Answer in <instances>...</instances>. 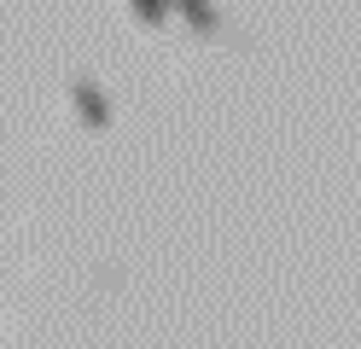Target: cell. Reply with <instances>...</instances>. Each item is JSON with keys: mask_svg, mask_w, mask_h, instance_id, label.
Segmentation results:
<instances>
[{"mask_svg": "<svg viewBox=\"0 0 361 349\" xmlns=\"http://www.w3.org/2000/svg\"><path fill=\"white\" fill-rule=\"evenodd\" d=\"M71 105H76V116L87 128H111V99L99 93L94 76H71Z\"/></svg>", "mask_w": 361, "mask_h": 349, "instance_id": "cell-1", "label": "cell"}, {"mask_svg": "<svg viewBox=\"0 0 361 349\" xmlns=\"http://www.w3.org/2000/svg\"><path fill=\"white\" fill-rule=\"evenodd\" d=\"M175 12H180V18H187V23H192V30H198V35H216V30H221V12L210 6V0H180V6H175Z\"/></svg>", "mask_w": 361, "mask_h": 349, "instance_id": "cell-2", "label": "cell"}, {"mask_svg": "<svg viewBox=\"0 0 361 349\" xmlns=\"http://www.w3.org/2000/svg\"><path fill=\"white\" fill-rule=\"evenodd\" d=\"M128 12H134V23H146V30H157V23L169 18L164 0H128Z\"/></svg>", "mask_w": 361, "mask_h": 349, "instance_id": "cell-3", "label": "cell"}]
</instances>
